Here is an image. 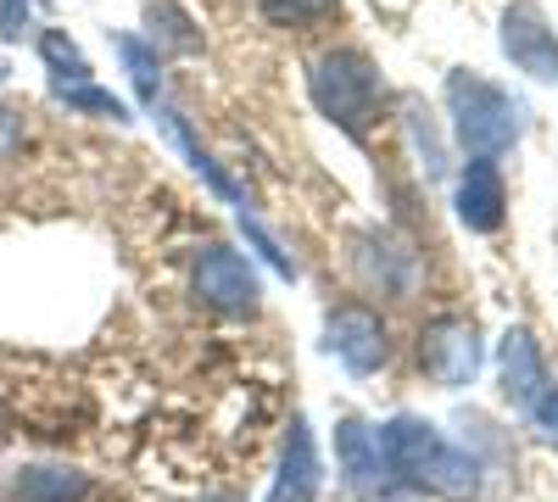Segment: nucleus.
Returning a JSON list of instances; mask_svg holds the SVG:
<instances>
[{"instance_id":"f257e3e1","label":"nucleus","mask_w":558,"mask_h":502,"mask_svg":"<svg viewBox=\"0 0 558 502\" xmlns=\"http://www.w3.org/2000/svg\"><path fill=\"white\" fill-rule=\"evenodd\" d=\"M380 452H386L391 480H402V486H418V491L447 497V502H475L481 497V464L425 419H408V414L391 419L380 430Z\"/></svg>"},{"instance_id":"f03ea898","label":"nucleus","mask_w":558,"mask_h":502,"mask_svg":"<svg viewBox=\"0 0 558 502\" xmlns=\"http://www.w3.org/2000/svg\"><path fill=\"white\" fill-rule=\"evenodd\" d=\"M447 107H452V134L458 146L470 157H497L520 140L525 128V112L520 101L508 96V89H497L492 78L481 73H452L447 78Z\"/></svg>"},{"instance_id":"7ed1b4c3","label":"nucleus","mask_w":558,"mask_h":502,"mask_svg":"<svg viewBox=\"0 0 558 502\" xmlns=\"http://www.w3.org/2000/svg\"><path fill=\"white\" fill-rule=\"evenodd\" d=\"M313 101L341 134L363 140L368 123H375V112H380V73H375V62H368L363 51L318 57L313 62Z\"/></svg>"},{"instance_id":"20e7f679","label":"nucleus","mask_w":558,"mask_h":502,"mask_svg":"<svg viewBox=\"0 0 558 502\" xmlns=\"http://www.w3.org/2000/svg\"><path fill=\"white\" fill-rule=\"evenodd\" d=\"M418 363H425V375L447 391L470 385L475 369H481V335L470 318H436V325L418 335Z\"/></svg>"},{"instance_id":"39448f33","label":"nucleus","mask_w":558,"mask_h":502,"mask_svg":"<svg viewBox=\"0 0 558 502\" xmlns=\"http://www.w3.org/2000/svg\"><path fill=\"white\" fill-rule=\"evenodd\" d=\"M196 296L213 307V313H229V318H246L257 313V273L241 252L229 246H207L196 257Z\"/></svg>"},{"instance_id":"423d86ee","label":"nucleus","mask_w":558,"mask_h":502,"mask_svg":"<svg viewBox=\"0 0 558 502\" xmlns=\"http://www.w3.org/2000/svg\"><path fill=\"white\" fill-rule=\"evenodd\" d=\"M502 51L520 73L542 78V84H558V34L547 28V17L536 7H508L502 12Z\"/></svg>"},{"instance_id":"0eeeda50","label":"nucleus","mask_w":558,"mask_h":502,"mask_svg":"<svg viewBox=\"0 0 558 502\" xmlns=\"http://www.w3.org/2000/svg\"><path fill=\"white\" fill-rule=\"evenodd\" d=\"M336 458H341V475L357 497H386L397 480L386 469V452H380V436L368 430L363 419H341L336 425Z\"/></svg>"},{"instance_id":"6e6552de","label":"nucleus","mask_w":558,"mask_h":502,"mask_svg":"<svg viewBox=\"0 0 558 502\" xmlns=\"http://www.w3.org/2000/svg\"><path fill=\"white\" fill-rule=\"evenodd\" d=\"M330 352L347 363L352 375H375L386 363V325H380V313H368V307L330 313Z\"/></svg>"},{"instance_id":"1a4fd4ad","label":"nucleus","mask_w":558,"mask_h":502,"mask_svg":"<svg viewBox=\"0 0 558 502\" xmlns=\"http://www.w3.org/2000/svg\"><path fill=\"white\" fill-rule=\"evenodd\" d=\"M502 207H508V191H502V173L492 157H470L458 179V218L470 223L475 235H497L502 230Z\"/></svg>"},{"instance_id":"9d476101","label":"nucleus","mask_w":558,"mask_h":502,"mask_svg":"<svg viewBox=\"0 0 558 502\" xmlns=\"http://www.w3.org/2000/svg\"><path fill=\"white\" fill-rule=\"evenodd\" d=\"M268 502H318V452H313L307 419H291L286 458H279V480H274Z\"/></svg>"},{"instance_id":"9b49d317","label":"nucleus","mask_w":558,"mask_h":502,"mask_svg":"<svg viewBox=\"0 0 558 502\" xmlns=\"http://www.w3.org/2000/svg\"><path fill=\"white\" fill-rule=\"evenodd\" d=\"M497 363H502V391H508V402H514V407H531L547 391V363H542L531 330H508Z\"/></svg>"},{"instance_id":"f8f14e48","label":"nucleus","mask_w":558,"mask_h":502,"mask_svg":"<svg viewBox=\"0 0 558 502\" xmlns=\"http://www.w3.org/2000/svg\"><path fill=\"white\" fill-rule=\"evenodd\" d=\"M89 480L78 469H57V464H34L17 475V502H84Z\"/></svg>"},{"instance_id":"ddd939ff","label":"nucleus","mask_w":558,"mask_h":502,"mask_svg":"<svg viewBox=\"0 0 558 502\" xmlns=\"http://www.w3.org/2000/svg\"><path fill=\"white\" fill-rule=\"evenodd\" d=\"M162 128L173 134V146L184 151V162H191V168H196V173L207 179V185H213V191H218L223 201H241V185H235V179H229V173H223V168H218V162L207 157V146L196 140V134H191V123H184V118H179L173 107H162Z\"/></svg>"},{"instance_id":"4468645a","label":"nucleus","mask_w":558,"mask_h":502,"mask_svg":"<svg viewBox=\"0 0 558 502\" xmlns=\"http://www.w3.org/2000/svg\"><path fill=\"white\" fill-rule=\"evenodd\" d=\"M112 45H118V57H123V68H129V78H134V89H140V101L157 107V96H162V68H157V51H151L146 39H134V34H118Z\"/></svg>"},{"instance_id":"2eb2a0df","label":"nucleus","mask_w":558,"mask_h":502,"mask_svg":"<svg viewBox=\"0 0 558 502\" xmlns=\"http://www.w3.org/2000/svg\"><path fill=\"white\" fill-rule=\"evenodd\" d=\"M39 57H45V68H51L57 89H62V84H89V62H84V51H78L62 28H45V34H39Z\"/></svg>"},{"instance_id":"dca6fc26","label":"nucleus","mask_w":558,"mask_h":502,"mask_svg":"<svg viewBox=\"0 0 558 502\" xmlns=\"http://www.w3.org/2000/svg\"><path fill=\"white\" fill-rule=\"evenodd\" d=\"M263 17L279 23V28H302V23H318L336 12V0H257Z\"/></svg>"},{"instance_id":"f3484780","label":"nucleus","mask_w":558,"mask_h":502,"mask_svg":"<svg viewBox=\"0 0 558 502\" xmlns=\"http://www.w3.org/2000/svg\"><path fill=\"white\" fill-rule=\"evenodd\" d=\"M57 96L73 107V112H96V118H112V123H129V112H123V101L118 96H107V89H96V84H62Z\"/></svg>"},{"instance_id":"a211bd4d","label":"nucleus","mask_w":558,"mask_h":502,"mask_svg":"<svg viewBox=\"0 0 558 502\" xmlns=\"http://www.w3.org/2000/svg\"><path fill=\"white\" fill-rule=\"evenodd\" d=\"M151 39L173 45V51H196V34H191V17H184L173 0H162V7H151Z\"/></svg>"},{"instance_id":"6ab92c4d","label":"nucleus","mask_w":558,"mask_h":502,"mask_svg":"<svg viewBox=\"0 0 558 502\" xmlns=\"http://www.w3.org/2000/svg\"><path fill=\"white\" fill-rule=\"evenodd\" d=\"M241 230H246V241H252V246L263 252V262H268L274 273H286V280H296V262H291L286 252H279V241H274V235L263 230V223H257V218H246V212H241Z\"/></svg>"},{"instance_id":"aec40b11","label":"nucleus","mask_w":558,"mask_h":502,"mask_svg":"<svg viewBox=\"0 0 558 502\" xmlns=\"http://www.w3.org/2000/svg\"><path fill=\"white\" fill-rule=\"evenodd\" d=\"M525 414H531V419H536V430H542V436L558 446V385H553V380H547V391H542V396L525 407Z\"/></svg>"},{"instance_id":"412c9836","label":"nucleus","mask_w":558,"mask_h":502,"mask_svg":"<svg viewBox=\"0 0 558 502\" xmlns=\"http://www.w3.org/2000/svg\"><path fill=\"white\" fill-rule=\"evenodd\" d=\"M23 151V112L0 101V162H12Z\"/></svg>"},{"instance_id":"4be33fe9","label":"nucleus","mask_w":558,"mask_h":502,"mask_svg":"<svg viewBox=\"0 0 558 502\" xmlns=\"http://www.w3.org/2000/svg\"><path fill=\"white\" fill-rule=\"evenodd\" d=\"M28 34V0H0V39Z\"/></svg>"},{"instance_id":"5701e85b","label":"nucleus","mask_w":558,"mask_h":502,"mask_svg":"<svg viewBox=\"0 0 558 502\" xmlns=\"http://www.w3.org/2000/svg\"><path fill=\"white\" fill-rule=\"evenodd\" d=\"M218 502H241V497H218Z\"/></svg>"}]
</instances>
